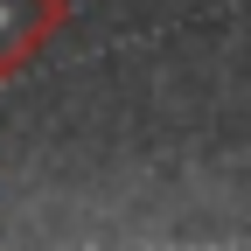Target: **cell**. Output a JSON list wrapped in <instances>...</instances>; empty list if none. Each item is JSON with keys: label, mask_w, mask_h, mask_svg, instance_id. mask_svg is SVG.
<instances>
[{"label": "cell", "mask_w": 251, "mask_h": 251, "mask_svg": "<svg viewBox=\"0 0 251 251\" xmlns=\"http://www.w3.org/2000/svg\"><path fill=\"white\" fill-rule=\"evenodd\" d=\"M56 14H63V0H0V77H14L56 35Z\"/></svg>", "instance_id": "6da1fadb"}]
</instances>
